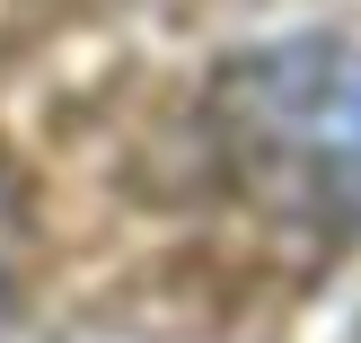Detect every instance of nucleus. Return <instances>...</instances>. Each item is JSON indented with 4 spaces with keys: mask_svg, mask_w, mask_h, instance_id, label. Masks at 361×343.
<instances>
[{
    "mask_svg": "<svg viewBox=\"0 0 361 343\" xmlns=\"http://www.w3.org/2000/svg\"><path fill=\"white\" fill-rule=\"evenodd\" d=\"M212 123L229 168L291 220H361V44L291 35L221 70Z\"/></svg>",
    "mask_w": 361,
    "mask_h": 343,
    "instance_id": "obj_1",
    "label": "nucleus"
}]
</instances>
